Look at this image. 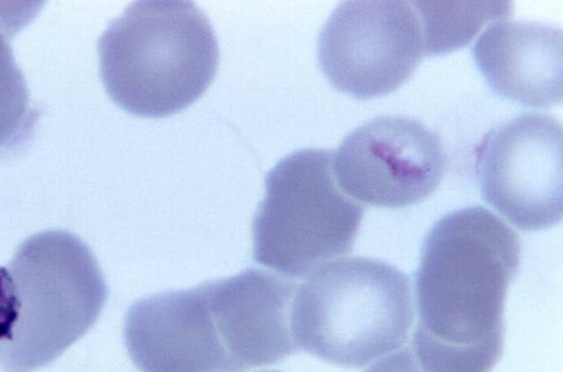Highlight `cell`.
<instances>
[{"label": "cell", "instance_id": "obj_14", "mask_svg": "<svg viewBox=\"0 0 563 372\" xmlns=\"http://www.w3.org/2000/svg\"><path fill=\"white\" fill-rule=\"evenodd\" d=\"M16 319L13 283L7 266H0V350L8 342Z\"/></svg>", "mask_w": 563, "mask_h": 372}, {"label": "cell", "instance_id": "obj_13", "mask_svg": "<svg viewBox=\"0 0 563 372\" xmlns=\"http://www.w3.org/2000/svg\"><path fill=\"white\" fill-rule=\"evenodd\" d=\"M9 32L10 25L0 18V151L16 149L27 140L38 118L15 63Z\"/></svg>", "mask_w": 563, "mask_h": 372}, {"label": "cell", "instance_id": "obj_8", "mask_svg": "<svg viewBox=\"0 0 563 372\" xmlns=\"http://www.w3.org/2000/svg\"><path fill=\"white\" fill-rule=\"evenodd\" d=\"M445 167L437 133L406 117L375 118L347 134L333 153L341 189L374 207L401 208L424 200Z\"/></svg>", "mask_w": 563, "mask_h": 372}, {"label": "cell", "instance_id": "obj_5", "mask_svg": "<svg viewBox=\"0 0 563 372\" xmlns=\"http://www.w3.org/2000/svg\"><path fill=\"white\" fill-rule=\"evenodd\" d=\"M363 215L336 182L332 151H296L266 174L253 219V259L285 276L311 275L352 250Z\"/></svg>", "mask_w": 563, "mask_h": 372}, {"label": "cell", "instance_id": "obj_4", "mask_svg": "<svg viewBox=\"0 0 563 372\" xmlns=\"http://www.w3.org/2000/svg\"><path fill=\"white\" fill-rule=\"evenodd\" d=\"M16 319L0 350L4 372H31L58 358L99 318L108 289L90 248L65 230L25 239L7 266Z\"/></svg>", "mask_w": 563, "mask_h": 372}, {"label": "cell", "instance_id": "obj_3", "mask_svg": "<svg viewBox=\"0 0 563 372\" xmlns=\"http://www.w3.org/2000/svg\"><path fill=\"white\" fill-rule=\"evenodd\" d=\"M413 322L410 280L373 258L328 262L297 288L290 330L298 349L361 368L408 339Z\"/></svg>", "mask_w": 563, "mask_h": 372}, {"label": "cell", "instance_id": "obj_2", "mask_svg": "<svg viewBox=\"0 0 563 372\" xmlns=\"http://www.w3.org/2000/svg\"><path fill=\"white\" fill-rule=\"evenodd\" d=\"M100 77L128 112L161 118L195 102L211 84L219 47L205 13L188 1H137L98 41Z\"/></svg>", "mask_w": 563, "mask_h": 372}, {"label": "cell", "instance_id": "obj_9", "mask_svg": "<svg viewBox=\"0 0 563 372\" xmlns=\"http://www.w3.org/2000/svg\"><path fill=\"white\" fill-rule=\"evenodd\" d=\"M201 284L229 372L274 364L299 350L290 330L296 283L271 272L246 269Z\"/></svg>", "mask_w": 563, "mask_h": 372}, {"label": "cell", "instance_id": "obj_10", "mask_svg": "<svg viewBox=\"0 0 563 372\" xmlns=\"http://www.w3.org/2000/svg\"><path fill=\"white\" fill-rule=\"evenodd\" d=\"M123 336L141 372H229L202 284L135 302Z\"/></svg>", "mask_w": 563, "mask_h": 372}, {"label": "cell", "instance_id": "obj_7", "mask_svg": "<svg viewBox=\"0 0 563 372\" xmlns=\"http://www.w3.org/2000/svg\"><path fill=\"white\" fill-rule=\"evenodd\" d=\"M562 125L526 113L492 129L476 149L483 199L514 226L542 230L562 219Z\"/></svg>", "mask_w": 563, "mask_h": 372}, {"label": "cell", "instance_id": "obj_11", "mask_svg": "<svg viewBox=\"0 0 563 372\" xmlns=\"http://www.w3.org/2000/svg\"><path fill=\"white\" fill-rule=\"evenodd\" d=\"M473 57L500 96L533 108L562 100V31L532 21L490 23L475 42Z\"/></svg>", "mask_w": 563, "mask_h": 372}, {"label": "cell", "instance_id": "obj_15", "mask_svg": "<svg viewBox=\"0 0 563 372\" xmlns=\"http://www.w3.org/2000/svg\"><path fill=\"white\" fill-rule=\"evenodd\" d=\"M365 372H424L412 350L405 348L375 362Z\"/></svg>", "mask_w": 563, "mask_h": 372}, {"label": "cell", "instance_id": "obj_6", "mask_svg": "<svg viewBox=\"0 0 563 372\" xmlns=\"http://www.w3.org/2000/svg\"><path fill=\"white\" fill-rule=\"evenodd\" d=\"M423 54L418 13L408 1H345L324 23L318 61L329 83L357 99L395 91Z\"/></svg>", "mask_w": 563, "mask_h": 372}, {"label": "cell", "instance_id": "obj_1", "mask_svg": "<svg viewBox=\"0 0 563 372\" xmlns=\"http://www.w3.org/2000/svg\"><path fill=\"white\" fill-rule=\"evenodd\" d=\"M520 262L517 233L484 207L452 211L424 238L416 272L412 352L424 372H490Z\"/></svg>", "mask_w": 563, "mask_h": 372}, {"label": "cell", "instance_id": "obj_16", "mask_svg": "<svg viewBox=\"0 0 563 372\" xmlns=\"http://www.w3.org/2000/svg\"><path fill=\"white\" fill-rule=\"evenodd\" d=\"M261 372H279V371H261Z\"/></svg>", "mask_w": 563, "mask_h": 372}, {"label": "cell", "instance_id": "obj_12", "mask_svg": "<svg viewBox=\"0 0 563 372\" xmlns=\"http://www.w3.org/2000/svg\"><path fill=\"white\" fill-rule=\"evenodd\" d=\"M424 55H441L467 45L488 22L511 15L509 1H415ZM500 21V20H499Z\"/></svg>", "mask_w": 563, "mask_h": 372}]
</instances>
